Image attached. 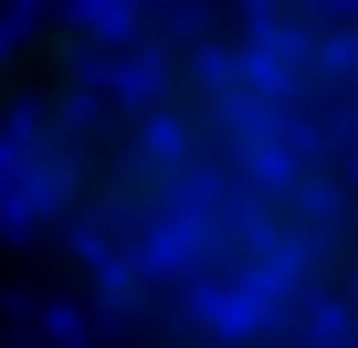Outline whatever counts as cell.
Masks as SVG:
<instances>
[{
    "instance_id": "1",
    "label": "cell",
    "mask_w": 358,
    "mask_h": 348,
    "mask_svg": "<svg viewBox=\"0 0 358 348\" xmlns=\"http://www.w3.org/2000/svg\"><path fill=\"white\" fill-rule=\"evenodd\" d=\"M0 222L106 348H358V0L11 11Z\"/></svg>"
}]
</instances>
